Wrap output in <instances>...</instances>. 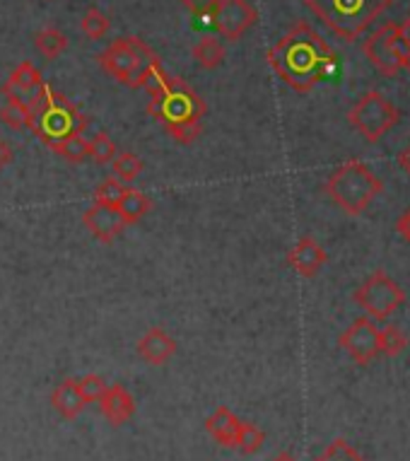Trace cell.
I'll use <instances>...</instances> for the list:
<instances>
[{
    "mask_svg": "<svg viewBox=\"0 0 410 461\" xmlns=\"http://www.w3.org/2000/svg\"><path fill=\"white\" fill-rule=\"evenodd\" d=\"M266 59L275 76L299 95L312 92L335 66L334 49L309 23L292 24L288 34L268 49Z\"/></svg>",
    "mask_w": 410,
    "mask_h": 461,
    "instance_id": "1",
    "label": "cell"
},
{
    "mask_svg": "<svg viewBox=\"0 0 410 461\" xmlns=\"http://www.w3.org/2000/svg\"><path fill=\"white\" fill-rule=\"evenodd\" d=\"M307 5L335 37L355 41L391 5V0H307Z\"/></svg>",
    "mask_w": 410,
    "mask_h": 461,
    "instance_id": "2",
    "label": "cell"
},
{
    "mask_svg": "<svg viewBox=\"0 0 410 461\" xmlns=\"http://www.w3.org/2000/svg\"><path fill=\"white\" fill-rule=\"evenodd\" d=\"M31 116L34 119L30 131L46 148H54L73 133H85V129L90 126V116L80 113V109L63 92L51 87L46 90L44 99L31 109Z\"/></svg>",
    "mask_w": 410,
    "mask_h": 461,
    "instance_id": "3",
    "label": "cell"
},
{
    "mask_svg": "<svg viewBox=\"0 0 410 461\" xmlns=\"http://www.w3.org/2000/svg\"><path fill=\"white\" fill-rule=\"evenodd\" d=\"M381 189V179H377L372 169L360 159H348L326 182V194L331 201L348 215H362L374 198L379 196Z\"/></svg>",
    "mask_w": 410,
    "mask_h": 461,
    "instance_id": "4",
    "label": "cell"
},
{
    "mask_svg": "<svg viewBox=\"0 0 410 461\" xmlns=\"http://www.w3.org/2000/svg\"><path fill=\"white\" fill-rule=\"evenodd\" d=\"M97 63L126 87H143L145 77L162 61L143 39L121 37L97 53Z\"/></svg>",
    "mask_w": 410,
    "mask_h": 461,
    "instance_id": "5",
    "label": "cell"
},
{
    "mask_svg": "<svg viewBox=\"0 0 410 461\" xmlns=\"http://www.w3.org/2000/svg\"><path fill=\"white\" fill-rule=\"evenodd\" d=\"M205 102L189 83H183L182 77H169V83L165 85V90L157 92L155 97H150L147 104V113L155 122H160L165 129L174 126V123H201L205 116Z\"/></svg>",
    "mask_w": 410,
    "mask_h": 461,
    "instance_id": "6",
    "label": "cell"
},
{
    "mask_svg": "<svg viewBox=\"0 0 410 461\" xmlns=\"http://www.w3.org/2000/svg\"><path fill=\"white\" fill-rule=\"evenodd\" d=\"M348 122L360 136L365 138L367 143H379L381 138L401 122V112L381 92L370 90L357 99L355 106L350 109Z\"/></svg>",
    "mask_w": 410,
    "mask_h": 461,
    "instance_id": "7",
    "label": "cell"
},
{
    "mask_svg": "<svg viewBox=\"0 0 410 461\" xmlns=\"http://www.w3.org/2000/svg\"><path fill=\"white\" fill-rule=\"evenodd\" d=\"M355 303L372 321H387L406 303V290L387 271H374L355 290Z\"/></svg>",
    "mask_w": 410,
    "mask_h": 461,
    "instance_id": "8",
    "label": "cell"
},
{
    "mask_svg": "<svg viewBox=\"0 0 410 461\" xmlns=\"http://www.w3.org/2000/svg\"><path fill=\"white\" fill-rule=\"evenodd\" d=\"M362 49H365V56L374 68L387 77L398 76V70L406 68V63H408L406 41L401 37V27L396 23H387L384 27L372 32L365 39Z\"/></svg>",
    "mask_w": 410,
    "mask_h": 461,
    "instance_id": "9",
    "label": "cell"
},
{
    "mask_svg": "<svg viewBox=\"0 0 410 461\" xmlns=\"http://www.w3.org/2000/svg\"><path fill=\"white\" fill-rule=\"evenodd\" d=\"M208 15L213 17L215 30L232 44L239 41L259 20L256 8L246 0H215V5Z\"/></svg>",
    "mask_w": 410,
    "mask_h": 461,
    "instance_id": "10",
    "label": "cell"
},
{
    "mask_svg": "<svg viewBox=\"0 0 410 461\" xmlns=\"http://www.w3.org/2000/svg\"><path fill=\"white\" fill-rule=\"evenodd\" d=\"M341 348L348 353L357 365H370L379 356V329L370 317L355 319L352 324L341 333Z\"/></svg>",
    "mask_w": 410,
    "mask_h": 461,
    "instance_id": "11",
    "label": "cell"
},
{
    "mask_svg": "<svg viewBox=\"0 0 410 461\" xmlns=\"http://www.w3.org/2000/svg\"><path fill=\"white\" fill-rule=\"evenodd\" d=\"M46 83L41 73L34 68L31 61H22L13 73L8 76L5 85H3V95L8 102H17V104L34 109V106L44 99L46 95Z\"/></svg>",
    "mask_w": 410,
    "mask_h": 461,
    "instance_id": "12",
    "label": "cell"
},
{
    "mask_svg": "<svg viewBox=\"0 0 410 461\" xmlns=\"http://www.w3.org/2000/svg\"><path fill=\"white\" fill-rule=\"evenodd\" d=\"M83 222L85 227L90 230L92 237L99 240L102 244H111L116 237L123 232V220L119 215L116 208H109V205H92L83 212Z\"/></svg>",
    "mask_w": 410,
    "mask_h": 461,
    "instance_id": "13",
    "label": "cell"
},
{
    "mask_svg": "<svg viewBox=\"0 0 410 461\" xmlns=\"http://www.w3.org/2000/svg\"><path fill=\"white\" fill-rule=\"evenodd\" d=\"M326 251L314 237L304 235L299 242L290 249L288 264L295 268L302 278H314L321 271V266L326 264Z\"/></svg>",
    "mask_w": 410,
    "mask_h": 461,
    "instance_id": "14",
    "label": "cell"
},
{
    "mask_svg": "<svg viewBox=\"0 0 410 461\" xmlns=\"http://www.w3.org/2000/svg\"><path fill=\"white\" fill-rule=\"evenodd\" d=\"M99 409L104 413L111 425H123L129 423L133 413H136V401L130 396V392L123 384H114L107 386V392L102 393V399H99Z\"/></svg>",
    "mask_w": 410,
    "mask_h": 461,
    "instance_id": "15",
    "label": "cell"
},
{
    "mask_svg": "<svg viewBox=\"0 0 410 461\" xmlns=\"http://www.w3.org/2000/svg\"><path fill=\"white\" fill-rule=\"evenodd\" d=\"M176 353V340L165 329H150L138 340V356L150 365H165Z\"/></svg>",
    "mask_w": 410,
    "mask_h": 461,
    "instance_id": "16",
    "label": "cell"
},
{
    "mask_svg": "<svg viewBox=\"0 0 410 461\" xmlns=\"http://www.w3.org/2000/svg\"><path fill=\"white\" fill-rule=\"evenodd\" d=\"M51 406L66 420H76L83 413L87 403H85L83 393L77 389V379H63L61 384L56 386L54 393H51Z\"/></svg>",
    "mask_w": 410,
    "mask_h": 461,
    "instance_id": "17",
    "label": "cell"
},
{
    "mask_svg": "<svg viewBox=\"0 0 410 461\" xmlns=\"http://www.w3.org/2000/svg\"><path fill=\"white\" fill-rule=\"evenodd\" d=\"M239 425H242V420L227 406H220L213 416L205 420V430L210 432V438L218 439L222 447H236Z\"/></svg>",
    "mask_w": 410,
    "mask_h": 461,
    "instance_id": "18",
    "label": "cell"
},
{
    "mask_svg": "<svg viewBox=\"0 0 410 461\" xmlns=\"http://www.w3.org/2000/svg\"><path fill=\"white\" fill-rule=\"evenodd\" d=\"M119 215H121L123 225H138L140 220L147 215V212L152 211V201L145 194H140V191L136 189H129L126 194H123L121 203H119Z\"/></svg>",
    "mask_w": 410,
    "mask_h": 461,
    "instance_id": "19",
    "label": "cell"
},
{
    "mask_svg": "<svg viewBox=\"0 0 410 461\" xmlns=\"http://www.w3.org/2000/svg\"><path fill=\"white\" fill-rule=\"evenodd\" d=\"M34 46H37V51L49 59V61H54L58 59L61 53L68 51V37L63 34L61 30H56V27H46V30L37 32V37H34Z\"/></svg>",
    "mask_w": 410,
    "mask_h": 461,
    "instance_id": "20",
    "label": "cell"
},
{
    "mask_svg": "<svg viewBox=\"0 0 410 461\" xmlns=\"http://www.w3.org/2000/svg\"><path fill=\"white\" fill-rule=\"evenodd\" d=\"M51 150H54L56 155H61V158L66 159V162H70V165H83L85 159L90 158V140H87L83 133H73V136H68L58 145H54Z\"/></svg>",
    "mask_w": 410,
    "mask_h": 461,
    "instance_id": "21",
    "label": "cell"
},
{
    "mask_svg": "<svg viewBox=\"0 0 410 461\" xmlns=\"http://www.w3.org/2000/svg\"><path fill=\"white\" fill-rule=\"evenodd\" d=\"M191 53H193V59L208 70L218 68V66H222V61H225V46L213 37L201 39V41L193 46V51Z\"/></svg>",
    "mask_w": 410,
    "mask_h": 461,
    "instance_id": "22",
    "label": "cell"
},
{
    "mask_svg": "<svg viewBox=\"0 0 410 461\" xmlns=\"http://www.w3.org/2000/svg\"><path fill=\"white\" fill-rule=\"evenodd\" d=\"M114 176L121 184H130L136 182L138 176L143 175V159L133 155V152H121V155H116L114 162Z\"/></svg>",
    "mask_w": 410,
    "mask_h": 461,
    "instance_id": "23",
    "label": "cell"
},
{
    "mask_svg": "<svg viewBox=\"0 0 410 461\" xmlns=\"http://www.w3.org/2000/svg\"><path fill=\"white\" fill-rule=\"evenodd\" d=\"M31 109L27 106L17 104V102H8L5 99V104L0 106V122L10 126L13 131H22V129H31Z\"/></svg>",
    "mask_w": 410,
    "mask_h": 461,
    "instance_id": "24",
    "label": "cell"
},
{
    "mask_svg": "<svg viewBox=\"0 0 410 461\" xmlns=\"http://www.w3.org/2000/svg\"><path fill=\"white\" fill-rule=\"evenodd\" d=\"M80 30L87 39H104L111 30V20L99 8H90L80 20Z\"/></svg>",
    "mask_w": 410,
    "mask_h": 461,
    "instance_id": "25",
    "label": "cell"
},
{
    "mask_svg": "<svg viewBox=\"0 0 410 461\" xmlns=\"http://www.w3.org/2000/svg\"><path fill=\"white\" fill-rule=\"evenodd\" d=\"M408 346V339H406V333L394 324H387L384 329H379V348L384 356L396 357L401 356L403 350Z\"/></svg>",
    "mask_w": 410,
    "mask_h": 461,
    "instance_id": "26",
    "label": "cell"
},
{
    "mask_svg": "<svg viewBox=\"0 0 410 461\" xmlns=\"http://www.w3.org/2000/svg\"><path fill=\"white\" fill-rule=\"evenodd\" d=\"M126 191H129V186L119 182L116 176H111V179H107V182L97 186V191H94V203L109 205V208H119Z\"/></svg>",
    "mask_w": 410,
    "mask_h": 461,
    "instance_id": "27",
    "label": "cell"
},
{
    "mask_svg": "<svg viewBox=\"0 0 410 461\" xmlns=\"http://www.w3.org/2000/svg\"><path fill=\"white\" fill-rule=\"evenodd\" d=\"M90 158L97 162V165H109L114 162L116 158V143L109 138V133L99 131L97 136L90 140Z\"/></svg>",
    "mask_w": 410,
    "mask_h": 461,
    "instance_id": "28",
    "label": "cell"
},
{
    "mask_svg": "<svg viewBox=\"0 0 410 461\" xmlns=\"http://www.w3.org/2000/svg\"><path fill=\"white\" fill-rule=\"evenodd\" d=\"M263 430H259L254 423H242L239 425V435H236V447L242 449L244 454H256L263 447Z\"/></svg>",
    "mask_w": 410,
    "mask_h": 461,
    "instance_id": "29",
    "label": "cell"
},
{
    "mask_svg": "<svg viewBox=\"0 0 410 461\" xmlns=\"http://www.w3.org/2000/svg\"><path fill=\"white\" fill-rule=\"evenodd\" d=\"M314 461H365L360 454L352 449V447L345 442V439H335L328 445V449L321 456H316Z\"/></svg>",
    "mask_w": 410,
    "mask_h": 461,
    "instance_id": "30",
    "label": "cell"
},
{
    "mask_svg": "<svg viewBox=\"0 0 410 461\" xmlns=\"http://www.w3.org/2000/svg\"><path fill=\"white\" fill-rule=\"evenodd\" d=\"M77 389L83 393L85 403H94V401L102 399V393L107 392V384L99 375H85L83 379H77Z\"/></svg>",
    "mask_w": 410,
    "mask_h": 461,
    "instance_id": "31",
    "label": "cell"
},
{
    "mask_svg": "<svg viewBox=\"0 0 410 461\" xmlns=\"http://www.w3.org/2000/svg\"><path fill=\"white\" fill-rule=\"evenodd\" d=\"M167 133L172 136V140L182 145L196 143V138L201 136V123H174V126H167Z\"/></svg>",
    "mask_w": 410,
    "mask_h": 461,
    "instance_id": "32",
    "label": "cell"
},
{
    "mask_svg": "<svg viewBox=\"0 0 410 461\" xmlns=\"http://www.w3.org/2000/svg\"><path fill=\"white\" fill-rule=\"evenodd\" d=\"M182 3L191 10V13H196V15H205V13H210V8L215 5V0H182Z\"/></svg>",
    "mask_w": 410,
    "mask_h": 461,
    "instance_id": "33",
    "label": "cell"
},
{
    "mask_svg": "<svg viewBox=\"0 0 410 461\" xmlns=\"http://www.w3.org/2000/svg\"><path fill=\"white\" fill-rule=\"evenodd\" d=\"M396 232L406 240V242L410 244V208L406 212H403L401 218L396 220Z\"/></svg>",
    "mask_w": 410,
    "mask_h": 461,
    "instance_id": "34",
    "label": "cell"
},
{
    "mask_svg": "<svg viewBox=\"0 0 410 461\" xmlns=\"http://www.w3.org/2000/svg\"><path fill=\"white\" fill-rule=\"evenodd\" d=\"M13 158H15V155H13V148H10V145L5 143L3 138H0V172L8 167L10 162H13Z\"/></svg>",
    "mask_w": 410,
    "mask_h": 461,
    "instance_id": "35",
    "label": "cell"
},
{
    "mask_svg": "<svg viewBox=\"0 0 410 461\" xmlns=\"http://www.w3.org/2000/svg\"><path fill=\"white\" fill-rule=\"evenodd\" d=\"M401 37L403 41H406V51H408V63H406V68L410 70V17L401 24Z\"/></svg>",
    "mask_w": 410,
    "mask_h": 461,
    "instance_id": "36",
    "label": "cell"
},
{
    "mask_svg": "<svg viewBox=\"0 0 410 461\" xmlns=\"http://www.w3.org/2000/svg\"><path fill=\"white\" fill-rule=\"evenodd\" d=\"M398 165H401L403 172L410 176V145L408 148H403L401 155H398Z\"/></svg>",
    "mask_w": 410,
    "mask_h": 461,
    "instance_id": "37",
    "label": "cell"
},
{
    "mask_svg": "<svg viewBox=\"0 0 410 461\" xmlns=\"http://www.w3.org/2000/svg\"><path fill=\"white\" fill-rule=\"evenodd\" d=\"M271 461H297V459L290 452H281V454H275V456Z\"/></svg>",
    "mask_w": 410,
    "mask_h": 461,
    "instance_id": "38",
    "label": "cell"
}]
</instances>
